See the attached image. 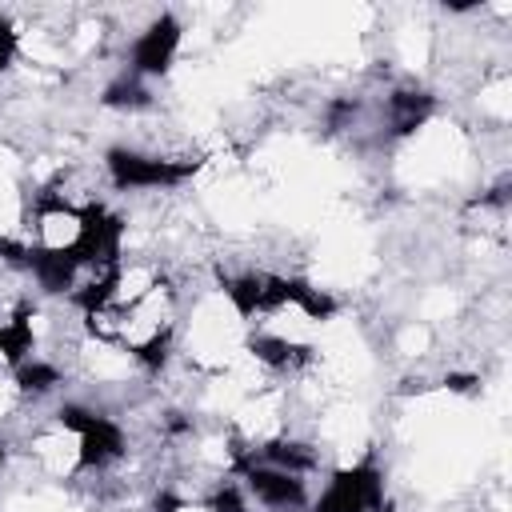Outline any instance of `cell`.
Wrapping results in <instances>:
<instances>
[{
	"label": "cell",
	"instance_id": "6da1fadb",
	"mask_svg": "<svg viewBox=\"0 0 512 512\" xmlns=\"http://www.w3.org/2000/svg\"><path fill=\"white\" fill-rule=\"evenodd\" d=\"M312 512H388L380 464L368 456L360 464H348V468L332 472V480L316 496Z\"/></svg>",
	"mask_w": 512,
	"mask_h": 512
},
{
	"label": "cell",
	"instance_id": "7a4b0ae2",
	"mask_svg": "<svg viewBox=\"0 0 512 512\" xmlns=\"http://www.w3.org/2000/svg\"><path fill=\"white\" fill-rule=\"evenodd\" d=\"M108 180L116 188H176L196 172V160H168V156H148L136 148H108L104 152Z\"/></svg>",
	"mask_w": 512,
	"mask_h": 512
},
{
	"label": "cell",
	"instance_id": "3957f363",
	"mask_svg": "<svg viewBox=\"0 0 512 512\" xmlns=\"http://www.w3.org/2000/svg\"><path fill=\"white\" fill-rule=\"evenodd\" d=\"M120 240H124V220L120 216H112L100 204L80 208L76 236H72V252L80 260V268H92V272L120 268Z\"/></svg>",
	"mask_w": 512,
	"mask_h": 512
},
{
	"label": "cell",
	"instance_id": "277c9868",
	"mask_svg": "<svg viewBox=\"0 0 512 512\" xmlns=\"http://www.w3.org/2000/svg\"><path fill=\"white\" fill-rule=\"evenodd\" d=\"M180 40H184V28L172 12H160L132 44L128 52V76H164L180 52Z\"/></svg>",
	"mask_w": 512,
	"mask_h": 512
},
{
	"label": "cell",
	"instance_id": "5b68a950",
	"mask_svg": "<svg viewBox=\"0 0 512 512\" xmlns=\"http://www.w3.org/2000/svg\"><path fill=\"white\" fill-rule=\"evenodd\" d=\"M240 472H244V488L272 512H300L308 504V488L300 476L292 472H280V468H268V464H256V460H240Z\"/></svg>",
	"mask_w": 512,
	"mask_h": 512
},
{
	"label": "cell",
	"instance_id": "8992f818",
	"mask_svg": "<svg viewBox=\"0 0 512 512\" xmlns=\"http://www.w3.org/2000/svg\"><path fill=\"white\" fill-rule=\"evenodd\" d=\"M20 268H28L44 292H68V288H76L80 260H76L72 244H32V248H24Z\"/></svg>",
	"mask_w": 512,
	"mask_h": 512
},
{
	"label": "cell",
	"instance_id": "52a82bcc",
	"mask_svg": "<svg viewBox=\"0 0 512 512\" xmlns=\"http://www.w3.org/2000/svg\"><path fill=\"white\" fill-rule=\"evenodd\" d=\"M124 452H128L124 428L108 416H96L84 432H76V468H84V472H100V468L116 464Z\"/></svg>",
	"mask_w": 512,
	"mask_h": 512
},
{
	"label": "cell",
	"instance_id": "ba28073f",
	"mask_svg": "<svg viewBox=\"0 0 512 512\" xmlns=\"http://www.w3.org/2000/svg\"><path fill=\"white\" fill-rule=\"evenodd\" d=\"M432 108H436V100H432L428 92H420V88H396V92L388 96V120H392V132H396V136H412L416 128L428 124Z\"/></svg>",
	"mask_w": 512,
	"mask_h": 512
},
{
	"label": "cell",
	"instance_id": "9c48e42d",
	"mask_svg": "<svg viewBox=\"0 0 512 512\" xmlns=\"http://www.w3.org/2000/svg\"><path fill=\"white\" fill-rule=\"evenodd\" d=\"M256 464H268V468H280V472H292V476H304L316 468V452L308 444H296V440H268L260 448H252Z\"/></svg>",
	"mask_w": 512,
	"mask_h": 512
},
{
	"label": "cell",
	"instance_id": "30bf717a",
	"mask_svg": "<svg viewBox=\"0 0 512 512\" xmlns=\"http://www.w3.org/2000/svg\"><path fill=\"white\" fill-rule=\"evenodd\" d=\"M248 352H252L260 364L276 368V372H288V368H296V364L312 360V348L292 344V340H284V336H268V332L252 336V340H248Z\"/></svg>",
	"mask_w": 512,
	"mask_h": 512
},
{
	"label": "cell",
	"instance_id": "8fae6325",
	"mask_svg": "<svg viewBox=\"0 0 512 512\" xmlns=\"http://www.w3.org/2000/svg\"><path fill=\"white\" fill-rule=\"evenodd\" d=\"M288 304L300 308L308 320H332L336 308H340L324 288H316V284H308L300 276H288Z\"/></svg>",
	"mask_w": 512,
	"mask_h": 512
},
{
	"label": "cell",
	"instance_id": "7c38bea8",
	"mask_svg": "<svg viewBox=\"0 0 512 512\" xmlns=\"http://www.w3.org/2000/svg\"><path fill=\"white\" fill-rule=\"evenodd\" d=\"M28 352H32V320H28V312L20 308L12 320L0 324V360H4V364H24Z\"/></svg>",
	"mask_w": 512,
	"mask_h": 512
},
{
	"label": "cell",
	"instance_id": "4fadbf2b",
	"mask_svg": "<svg viewBox=\"0 0 512 512\" xmlns=\"http://www.w3.org/2000/svg\"><path fill=\"white\" fill-rule=\"evenodd\" d=\"M220 292L236 308V316H256L260 312V272H240V276H220Z\"/></svg>",
	"mask_w": 512,
	"mask_h": 512
},
{
	"label": "cell",
	"instance_id": "5bb4252c",
	"mask_svg": "<svg viewBox=\"0 0 512 512\" xmlns=\"http://www.w3.org/2000/svg\"><path fill=\"white\" fill-rule=\"evenodd\" d=\"M128 352H132L148 372H160L164 360H168V352H172V332H168V328H152L144 340H132Z\"/></svg>",
	"mask_w": 512,
	"mask_h": 512
},
{
	"label": "cell",
	"instance_id": "9a60e30c",
	"mask_svg": "<svg viewBox=\"0 0 512 512\" xmlns=\"http://www.w3.org/2000/svg\"><path fill=\"white\" fill-rule=\"evenodd\" d=\"M16 384H20L24 392H32V396H44V392H52V388L64 384V380H60V368H56V364L24 360V364L16 368Z\"/></svg>",
	"mask_w": 512,
	"mask_h": 512
},
{
	"label": "cell",
	"instance_id": "2e32d148",
	"mask_svg": "<svg viewBox=\"0 0 512 512\" xmlns=\"http://www.w3.org/2000/svg\"><path fill=\"white\" fill-rule=\"evenodd\" d=\"M104 104H108V108H128V112H136V108H148V104H152V92H148L136 76H124V80H116V84L104 88Z\"/></svg>",
	"mask_w": 512,
	"mask_h": 512
},
{
	"label": "cell",
	"instance_id": "e0dca14e",
	"mask_svg": "<svg viewBox=\"0 0 512 512\" xmlns=\"http://www.w3.org/2000/svg\"><path fill=\"white\" fill-rule=\"evenodd\" d=\"M204 512H248L244 504V492L236 484H220L208 500H204Z\"/></svg>",
	"mask_w": 512,
	"mask_h": 512
},
{
	"label": "cell",
	"instance_id": "ac0fdd59",
	"mask_svg": "<svg viewBox=\"0 0 512 512\" xmlns=\"http://www.w3.org/2000/svg\"><path fill=\"white\" fill-rule=\"evenodd\" d=\"M16 56H20V32L12 20H0V72L12 68Z\"/></svg>",
	"mask_w": 512,
	"mask_h": 512
},
{
	"label": "cell",
	"instance_id": "d6986e66",
	"mask_svg": "<svg viewBox=\"0 0 512 512\" xmlns=\"http://www.w3.org/2000/svg\"><path fill=\"white\" fill-rule=\"evenodd\" d=\"M152 508H156V512H184V500H180L176 492H160Z\"/></svg>",
	"mask_w": 512,
	"mask_h": 512
},
{
	"label": "cell",
	"instance_id": "ffe728a7",
	"mask_svg": "<svg viewBox=\"0 0 512 512\" xmlns=\"http://www.w3.org/2000/svg\"><path fill=\"white\" fill-rule=\"evenodd\" d=\"M444 384H448L452 392H468V388H472V384H480V380H476V376H468V372H452Z\"/></svg>",
	"mask_w": 512,
	"mask_h": 512
},
{
	"label": "cell",
	"instance_id": "44dd1931",
	"mask_svg": "<svg viewBox=\"0 0 512 512\" xmlns=\"http://www.w3.org/2000/svg\"><path fill=\"white\" fill-rule=\"evenodd\" d=\"M4 456H8V448H4V444H0V468H4Z\"/></svg>",
	"mask_w": 512,
	"mask_h": 512
}]
</instances>
